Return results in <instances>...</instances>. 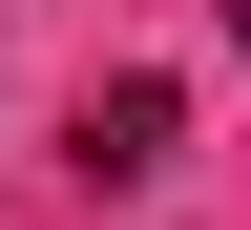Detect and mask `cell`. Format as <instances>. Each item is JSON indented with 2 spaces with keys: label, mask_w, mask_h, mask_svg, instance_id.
<instances>
[{
  "label": "cell",
  "mask_w": 251,
  "mask_h": 230,
  "mask_svg": "<svg viewBox=\"0 0 251 230\" xmlns=\"http://www.w3.org/2000/svg\"><path fill=\"white\" fill-rule=\"evenodd\" d=\"M168 126H188V84L147 63V84H105V105H84V168H105V188H147V168H168Z\"/></svg>",
  "instance_id": "6da1fadb"
}]
</instances>
